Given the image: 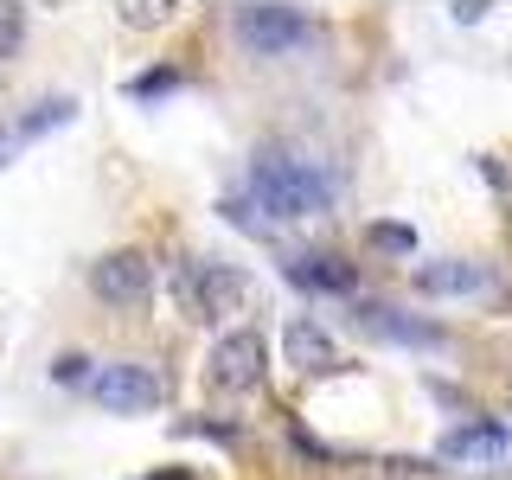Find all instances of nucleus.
<instances>
[{
	"label": "nucleus",
	"instance_id": "nucleus-12",
	"mask_svg": "<svg viewBox=\"0 0 512 480\" xmlns=\"http://www.w3.org/2000/svg\"><path fill=\"white\" fill-rule=\"evenodd\" d=\"M71 116H77V103H71V96H45V103H32L26 116H20L13 141H39V135H52V128H64Z\"/></svg>",
	"mask_w": 512,
	"mask_h": 480
},
{
	"label": "nucleus",
	"instance_id": "nucleus-3",
	"mask_svg": "<svg viewBox=\"0 0 512 480\" xmlns=\"http://www.w3.org/2000/svg\"><path fill=\"white\" fill-rule=\"evenodd\" d=\"M90 404H103V410H116V416H141V410H160V397H167V378L154 372V365H141V359H109V365H96L90 372Z\"/></svg>",
	"mask_w": 512,
	"mask_h": 480
},
{
	"label": "nucleus",
	"instance_id": "nucleus-7",
	"mask_svg": "<svg viewBox=\"0 0 512 480\" xmlns=\"http://www.w3.org/2000/svg\"><path fill=\"white\" fill-rule=\"evenodd\" d=\"M282 352H288V365H295V372H308V378H320V372H333V365H340V346H333V333L320 327V320H308V314H288Z\"/></svg>",
	"mask_w": 512,
	"mask_h": 480
},
{
	"label": "nucleus",
	"instance_id": "nucleus-2",
	"mask_svg": "<svg viewBox=\"0 0 512 480\" xmlns=\"http://www.w3.org/2000/svg\"><path fill=\"white\" fill-rule=\"evenodd\" d=\"M250 295V276L231 263H205V256H192V263H180V308L192 320H224L237 314Z\"/></svg>",
	"mask_w": 512,
	"mask_h": 480
},
{
	"label": "nucleus",
	"instance_id": "nucleus-11",
	"mask_svg": "<svg viewBox=\"0 0 512 480\" xmlns=\"http://www.w3.org/2000/svg\"><path fill=\"white\" fill-rule=\"evenodd\" d=\"M288 276H295L301 288H314V295H352V269L340 263V256H320V250H308V256H295V263H282Z\"/></svg>",
	"mask_w": 512,
	"mask_h": 480
},
{
	"label": "nucleus",
	"instance_id": "nucleus-9",
	"mask_svg": "<svg viewBox=\"0 0 512 480\" xmlns=\"http://www.w3.org/2000/svg\"><path fill=\"white\" fill-rule=\"evenodd\" d=\"M359 327L372 333V340H391V346H448L442 327L410 320V314H397V308H359Z\"/></svg>",
	"mask_w": 512,
	"mask_h": 480
},
{
	"label": "nucleus",
	"instance_id": "nucleus-8",
	"mask_svg": "<svg viewBox=\"0 0 512 480\" xmlns=\"http://www.w3.org/2000/svg\"><path fill=\"white\" fill-rule=\"evenodd\" d=\"M500 282L493 263H468V256H448V263H416V288L423 295H487Z\"/></svg>",
	"mask_w": 512,
	"mask_h": 480
},
{
	"label": "nucleus",
	"instance_id": "nucleus-13",
	"mask_svg": "<svg viewBox=\"0 0 512 480\" xmlns=\"http://www.w3.org/2000/svg\"><path fill=\"white\" fill-rule=\"evenodd\" d=\"M173 84H180V71L160 64V71H148V77H128V96H167Z\"/></svg>",
	"mask_w": 512,
	"mask_h": 480
},
{
	"label": "nucleus",
	"instance_id": "nucleus-6",
	"mask_svg": "<svg viewBox=\"0 0 512 480\" xmlns=\"http://www.w3.org/2000/svg\"><path fill=\"white\" fill-rule=\"evenodd\" d=\"M263 384V340L250 327L224 333L212 346V391H256Z\"/></svg>",
	"mask_w": 512,
	"mask_h": 480
},
{
	"label": "nucleus",
	"instance_id": "nucleus-17",
	"mask_svg": "<svg viewBox=\"0 0 512 480\" xmlns=\"http://www.w3.org/2000/svg\"><path fill=\"white\" fill-rule=\"evenodd\" d=\"M20 45V13H0V58Z\"/></svg>",
	"mask_w": 512,
	"mask_h": 480
},
{
	"label": "nucleus",
	"instance_id": "nucleus-10",
	"mask_svg": "<svg viewBox=\"0 0 512 480\" xmlns=\"http://www.w3.org/2000/svg\"><path fill=\"white\" fill-rule=\"evenodd\" d=\"M500 455H506L500 423H461L442 436V461H500Z\"/></svg>",
	"mask_w": 512,
	"mask_h": 480
},
{
	"label": "nucleus",
	"instance_id": "nucleus-4",
	"mask_svg": "<svg viewBox=\"0 0 512 480\" xmlns=\"http://www.w3.org/2000/svg\"><path fill=\"white\" fill-rule=\"evenodd\" d=\"M237 45L256 58H282L295 45H308V13L282 7V0H256V7H237Z\"/></svg>",
	"mask_w": 512,
	"mask_h": 480
},
{
	"label": "nucleus",
	"instance_id": "nucleus-5",
	"mask_svg": "<svg viewBox=\"0 0 512 480\" xmlns=\"http://www.w3.org/2000/svg\"><path fill=\"white\" fill-rule=\"evenodd\" d=\"M90 288L109 308H141V301L154 295V263L141 250H109V256L90 263Z\"/></svg>",
	"mask_w": 512,
	"mask_h": 480
},
{
	"label": "nucleus",
	"instance_id": "nucleus-15",
	"mask_svg": "<svg viewBox=\"0 0 512 480\" xmlns=\"http://www.w3.org/2000/svg\"><path fill=\"white\" fill-rule=\"evenodd\" d=\"M52 378L58 384H90V359H84V352H64V359L52 365Z\"/></svg>",
	"mask_w": 512,
	"mask_h": 480
},
{
	"label": "nucleus",
	"instance_id": "nucleus-18",
	"mask_svg": "<svg viewBox=\"0 0 512 480\" xmlns=\"http://www.w3.org/2000/svg\"><path fill=\"white\" fill-rule=\"evenodd\" d=\"M480 13H487V7H480V0H455V20H461V26H474Z\"/></svg>",
	"mask_w": 512,
	"mask_h": 480
},
{
	"label": "nucleus",
	"instance_id": "nucleus-1",
	"mask_svg": "<svg viewBox=\"0 0 512 480\" xmlns=\"http://www.w3.org/2000/svg\"><path fill=\"white\" fill-rule=\"evenodd\" d=\"M250 199L263 205L269 218H320L333 205V173L314 167L301 154L263 148L250 160Z\"/></svg>",
	"mask_w": 512,
	"mask_h": 480
},
{
	"label": "nucleus",
	"instance_id": "nucleus-16",
	"mask_svg": "<svg viewBox=\"0 0 512 480\" xmlns=\"http://www.w3.org/2000/svg\"><path fill=\"white\" fill-rule=\"evenodd\" d=\"M167 13H173L167 0H154V7H128L122 20H128V26H160V20H167Z\"/></svg>",
	"mask_w": 512,
	"mask_h": 480
},
{
	"label": "nucleus",
	"instance_id": "nucleus-14",
	"mask_svg": "<svg viewBox=\"0 0 512 480\" xmlns=\"http://www.w3.org/2000/svg\"><path fill=\"white\" fill-rule=\"evenodd\" d=\"M372 244H384V250H416V231H410V224H372Z\"/></svg>",
	"mask_w": 512,
	"mask_h": 480
},
{
	"label": "nucleus",
	"instance_id": "nucleus-19",
	"mask_svg": "<svg viewBox=\"0 0 512 480\" xmlns=\"http://www.w3.org/2000/svg\"><path fill=\"white\" fill-rule=\"evenodd\" d=\"M0 13H7V7H0Z\"/></svg>",
	"mask_w": 512,
	"mask_h": 480
}]
</instances>
